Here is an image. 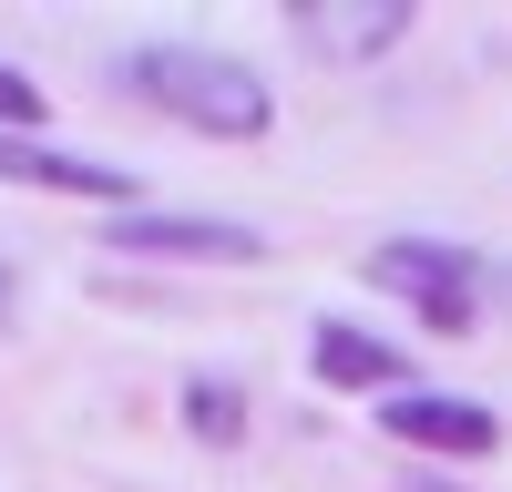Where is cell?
Listing matches in <instances>:
<instances>
[{
	"label": "cell",
	"instance_id": "cell-1",
	"mask_svg": "<svg viewBox=\"0 0 512 492\" xmlns=\"http://www.w3.org/2000/svg\"><path fill=\"white\" fill-rule=\"evenodd\" d=\"M123 93H144L154 113L195 123V134H226V144H256L277 123L267 72L236 62V52H205V41H144V52H123Z\"/></svg>",
	"mask_w": 512,
	"mask_h": 492
},
{
	"label": "cell",
	"instance_id": "cell-2",
	"mask_svg": "<svg viewBox=\"0 0 512 492\" xmlns=\"http://www.w3.org/2000/svg\"><path fill=\"white\" fill-rule=\"evenodd\" d=\"M369 287L410 298L431 339H472V328H482V257H472V246L390 236V246H369Z\"/></svg>",
	"mask_w": 512,
	"mask_h": 492
},
{
	"label": "cell",
	"instance_id": "cell-3",
	"mask_svg": "<svg viewBox=\"0 0 512 492\" xmlns=\"http://www.w3.org/2000/svg\"><path fill=\"white\" fill-rule=\"evenodd\" d=\"M379 431L410 441V451H451V462H492L502 451V421L482 400H451V390H420V380L379 400Z\"/></svg>",
	"mask_w": 512,
	"mask_h": 492
},
{
	"label": "cell",
	"instance_id": "cell-4",
	"mask_svg": "<svg viewBox=\"0 0 512 492\" xmlns=\"http://www.w3.org/2000/svg\"><path fill=\"white\" fill-rule=\"evenodd\" d=\"M103 246H123V257H195V267H256L267 257V236L256 226H226V216H113Z\"/></svg>",
	"mask_w": 512,
	"mask_h": 492
},
{
	"label": "cell",
	"instance_id": "cell-5",
	"mask_svg": "<svg viewBox=\"0 0 512 492\" xmlns=\"http://www.w3.org/2000/svg\"><path fill=\"white\" fill-rule=\"evenodd\" d=\"M287 31L318 62H379L410 41V0H287Z\"/></svg>",
	"mask_w": 512,
	"mask_h": 492
},
{
	"label": "cell",
	"instance_id": "cell-6",
	"mask_svg": "<svg viewBox=\"0 0 512 492\" xmlns=\"http://www.w3.org/2000/svg\"><path fill=\"white\" fill-rule=\"evenodd\" d=\"M0 185H31V195H93V205H123L134 175L123 164H93L72 144H41V134H0Z\"/></svg>",
	"mask_w": 512,
	"mask_h": 492
},
{
	"label": "cell",
	"instance_id": "cell-7",
	"mask_svg": "<svg viewBox=\"0 0 512 492\" xmlns=\"http://www.w3.org/2000/svg\"><path fill=\"white\" fill-rule=\"evenodd\" d=\"M308 359H318V380H328V390H379V400H390V390L410 380V359H400L390 339H369V328H349V318H318Z\"/></svg>",
	"mask_w": 512,
	"mask_h": 492
},
{
	"label": "cell",
	"instance_id": "cell-8",
	"mask_svg": "<svg viewBox=\"0 0 512 492\" xmlns=\"http://www.w3.org/2000/svg\"><path fill=\"white\" fill-rule=\"evenodd\" d=\"M185 431H195V441H216V451L246 441V390L226 380V369H195V380H185Z\"/></svg>",
	"mask_w": 512,
	"mask_h": 492
},
{
	"label": "cell",
	"instance_id": "cell-9",
	"mask_svg": "<svg viewBox=\"0 0 512 492\" xmlns=\"http://www.w3.org/2000/svg\"><path fill=\"white\" fill-rule=\"evenodd\" d=\"M0 134H41V82L0 62Z\"/></svg>",
	"mask_w": 512,
	"mask_h": 492
},
{
	"label": "cell",
	"instance_id": "cell-10",
	"mask_svg": "<svg viewBox=\"0 0 512 492\" xmlns=\"http://www.w3.org/2000/svg\"><path fill=\"white\" fill-rule=\"evenodd\" d=\"M0 308H11V267H0Z\"/></svg>",
	"mask_w": 512,
	"mask_h": 492
}]
</instances>
